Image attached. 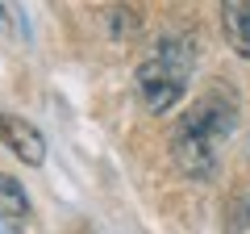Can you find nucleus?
Returning <instances> with one entry per match:
<instances>
[{"label":"nucleus","mask_w":250,"mask_h":234,"mask_svg":"<svg viewBox=\"0 0 250 234\" xmlns=\"http://www.w3.org/2000/svg\"><path fill=\"white\" fill-rule=\"evenodd\" d=\"M233 134V100L221 92H208L179 117L171 134V159L179 163L188 180H208L221 163V146Z\"/></svg>","instance_id":"1"},{"label":"nucleus","mask_w":250,"mask_h":234,"mask_svg":"<svg viewBox=\"0 0 250 234\" xmlns=\"http://www.w3.org/2000/svg\"><path fill=\"white\" fill-rule=\"evenodd\" d=\"M196 71V42L188 34H163L154 50L138 63V96L150 113H171Z\"/></svg>","instance_id":"2"},{"label":"nucleus","mask_w":250,"mask_h":234,"mask_svg":"<svg viewBox=\"0 0 250 234\" xmlns=\"http://www.w3.org/2000/svg\"><path fill=\"white\" fill-rule=\"evenodd\" d=\"M0 142L9 146L21 163H29V167H42L46 163L42 130H38L34 121H25V117H17V113H0Z\"/></svg>","instance_id":"3"},{"label":"nucleus","mask_w":250,"mask_h":234,"mask_svg":"<svg viewBox=\"0 0 250 234\" xmlns=\"http://www.w3.org/2000/svg\"><path fill=\"white\" fill-rule=\"evenodd\" d=\"M29 217V197L13 176L0 171V234H21Z\"/></svg>","instance_id":"4"},{"label":"nucleus","mask_w":250,"mask_h":234,"mask_svg":"<svg viewBox=\"0 0 250 234\" xmlns=\"http://www.w3.org/2000/svg\"><path fill=\"white\" fill-rule=\"evenodd\" d=\"M221 29L229 38V46L250 59V0H225L221 4Z\"/></svg>","instance_id":"5"},{"label":"nucleus","mask_w":250,"mask_h":234,"mask_svg":"<svg viewBox=\"0 0 250 234\" xmlns=\"http://www.w3.org/2000/svg\"><path fill=\"white\" fill-rule=\"evenodd\" d=\"M104 25L113 38H129L138 25H142V13L129 9V4H113V9H104Z\"/></svg>","instance_id":"6"},{"label":"nucleus","mask_w":250,"mask_h":234,"mask_svg":"<svg viewBox=\"0 0 250 234\" xmlns=\"http://www.w3.org/2000/svg\"><path fill=\"white\" fill-rule=\"evenodd\" d=\"M225 226H229V234L250 230V197H233L229 201V217H225Z\"/></svg>","instance_id":"7"},{"label":"nucleus","mask_w":250,"mask_h":234,"mask_svg":"<svg viewBox=\"0 0 250 234\" xmlns=\"http://www.w3.org/2000/svg\"><path fill=\"white\" fill-rule=\"evenodd\" d=\"M4 21H9V9H4V4H0V25H4Z\"/></svg>","instance_id":"8"},{"label":"nucleus","mask_w":250,"mask_h":234,"mask_svg":"<svg viewBox=\"0 0 250 234\" xmlns=\"http://www.w3.org/2000/svg\"><path fill=\"white\" fill-rule=\"evenodd\" d=\"M246 155H250V134H246Z\"/></svg>","instance_id":"9"}]
</instances>
